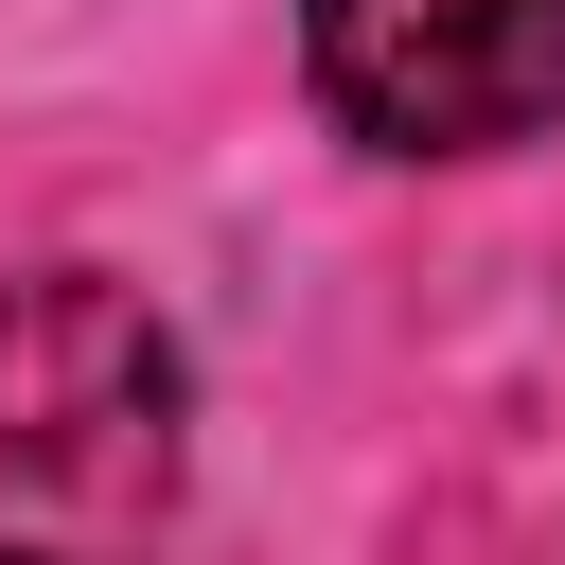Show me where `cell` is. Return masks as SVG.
<instances>
[{"label": "cell", "mask_w": 565, "mask_h": 565, "mask_svg": "<svg viewBox=\"0 0 565 565\" xmlns=\"http://www.w3.org/2000/svg\"><path fill=\"white\" fill-rule=\"evenodd\" d=\"M194 371L141 282L18 265L0 282V565H141L177 530Z\"/></svg>", "instance_id": "6da1fadb"}, {"label": "cell", "mask_w": 565, "mask_h": 565, "mask_svg": "<svg viewBox=\"0 0 565 565\" xmlns=\"http://www.w3.org/2000/svg\"><path fill=\"white\" fill-rule=\"evenodd\" d=\"M300 71L371 159H494L565 124V0H300Z\"/></svg>", "instance_id": "7a4b0ae2"}]
</instances>
